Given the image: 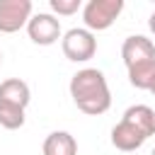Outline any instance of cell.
Segmentation results:
<instances>
[{
  "label": "cell",
  "mask_w": 155,
  "mask_h": 155,
  "mask_svg": "<svg viewBox=\"0 0 155 155\" xmlns=\"http://www.w3.org/2000/svg\"><path fill=\"white\" fill-rule=\"evenodd\" d=\"M70 97L80 111L90 116H99L111 107V92L107 78L97 68H82L70 80Z\"/></svg>",
  "instance_id": "6da1fadb"
},
{
  "label": "cell",
  "mask_w": 155,
  "mask_h": 155,
  "mask_svg": "<svg viewBox=\"0 0 155 155\" xmlns=\"http://www.w3.org/2000/svg\"><path fill=\"white\" fill-rule=\"evenodd\" d=\"M124 10V0H90L82 7V22L90 31L109 29Z\"/></svg>",
  "instance_id": "7a4b0ae2"
},
{
  "label": "cell",
  "mask_w": 155,
  "mask_h": 155,
  "mask_svg": "<svg viewBox=\"0 0 155 155\" xmlns=\"http://www.w3.org/2000/svg\"><path fill=\"white\" fill-rule=\"evenodd\" d=\"M61 46H63V53L68 61L73 63H85L90 61L94 53H97V39L90 29H82V27H75V29H68L61 39Z\"/></svg>",
  "instance_id": "3957f363"
},
{
  "label": "cell",
  "mask_w": 155,
  "mask_h": 155,
  "mask_svg": "<svg viewBox=\"0 0 155 155\" xmlns=\"http://www.w3.org/2000/svg\"><path fill=\"white\" fill-rule=\"evenodd\" d=\"M31 19V0H0V31L15 34Z\"/></svg>",
  "instance_id": "277c9868"
},
{
  "label": "cell",
  "mask_w": 155,
  "mask_h": 155,
  "mask_svg": "<svg viewBox=\"0 0 155 155\" xmlns=\"http://www.w3.org/2000/svg\"><path fill=\"white\" fill-rule=\"evenodd\" d=\"M27 34L34 44L51 46L61 39V22L48 12H36V15H31V19L27 24Z\"/></svg>",
  "instance_id": "5b68a950"
},
{
  "label": "cell",
  "mask_w": 155,
  "mask_h": 155,
  "mask_svg": "<svg viewBox=\"0 0 155 155\" xmlns=\"http://www.w3.org/2000/svg\"><path fill=\"white\" fill-rule=\"evenodd\" d=\"M121 58H124L126 68H133V65H140V63H150V61H155V44L148 36L133 34V36H128L124 41Z\"/></svg>",
  "instance_id": "8992f818"
},
{
  "label": "cell",
  "mask_w": 155,
  "mask_h": 155,
  "mask_svg": "<svg viewBox=\"0 0 155 155\" xmlns=\"http://www.w3.org/2000/svg\"><path fill=\"white\" fill-rule=\"evenodd\" d=\"M145 140H148V138H145L133 124H128V121H124V119L111 128V145H114L116 150L131 153V150H138Z\"/></svg>",
  "instance_id": "52a82bcc"
},
{
  "label": "cell",
  "mask_w": 155,
  "mask_h": 155,
  "mask_svg": "<svg viewBox=\"0 0 155 155\" xmlns=\"http://www.w3.org/2000/svg\"><path fill=\"white\" fill-rule=\"evenodd\" d=\"M31 99V92H29V85L19 78H10L5 82H0V102H7V104H15L19 109H27Z\"/></svg>",
  "instance_id": "ba28073f"
},
{
  "label": "cell",
  "mask_w": 155,
  "mask_h": 155,
  "mask_svg": "<svg viewBox=\"0 0 155 155\" xmlns=\"http://www.w3.org/2000/svg\"><path fill=\"white\" fill-rule=\"evenodd\" d=\"M124 121L133 124L145 138H150L155 133V111L148 104H133L124 111Z\"/></svg>",
  "instance_id": "9c48e42d"
},
{
  "label": "cell",
  "mask_w": 155,
  "mask_h": 155,
  "mask_svg": "<svg viewBox=\"0 0 155 155\" xmlns=\"http://www.w3.org/2000/svg\"><path fill=\"white\" fill-rule=\"evenodd\" d=\"M41 150H44V155H75L78 143L68 131H53L46 136Z\"/></svg>",
  "instance_id": "30bf717a"
},
{
  "label": "cell",
  "mask_w": 155,
  "mask_h": 155,
  "mask_svg": "<svg viewBox=\"0 0 155 155\" xmlns=\"http://www.w3.org/2000/svg\"><path fill=\"white\" fill-rule=\"evenodd\" d=\"M153 80H155V61L128 68V82H131L133 87H138V90H150V87H153Z\"/></svg>",
  "instance_id": "8fae6325"
},
{
  "label": "cell",
  "mask_w": 155,
  "mask_h": 155,
  "mask_svg": "<svg viewBox=\"0 0 155 155\" xmlns=\"http://www.w3.org/2000/svg\"><path fill=\"white\" fill-rule=\"evenodd\" d=\"M0 126L2 128H22L24 126V109L15 107V104H7V102H0Z\"/></svg>",
  "instance_id": "7c38bea8"
},
{
  "label": "cell",
  "mask_w": 155,
  "mask_h": 155,
  "mask_svg": "<svg viewBox=\"0 0 155 155\" xmlns=\"http://www.w3.org/2000/svg\"><path fill=\"white\" fill-rule=\"evenodd\" d=\"M51 5V10L56 12V15H63V17H68V15H75L78 10H80V0H51L48 2Z\"/></svg>",
  "instance_id": "4fadbf2b"
},
{
  "label": "cell",
  "mask_w": 155,
  "mask_h": 155,
  "mask_svg": "<svg viewBox=\"0 0 155 155\" xmlns=\"http://www.w3.org/2000/svg\"><path fill=\"white\" fill-rule=\"evenodd\" d=\"M148 27H150V31L155 34V12H153V15L148 17Z\"/></svg>",
  "instance_id": "5bb4252c"
},
{
  "label": "cell",
  "mask_w": 155,
  "mask_h": 155,
  "mask_svg": "<svg viewBox=\"0 0 155 155\" xmlns=\"http://www.w3.org/2000/svg\"><path fill=\"white\" fill-rule=\"evenodd\" d=\"M150 92H153V94H155V80H153V87H150Z\"/></svg>",
  "instance_id": "9a60e30c"
},
{
  "label": "cell",
  "mask_w": 155,
  "mask_h": 155,
  "mask_svg": "<svg viewBox=\"0 0 155 155\" xmlns=\"http://www.w3.org/2000/svg\"><path fill=\"white\" fill-rule=\"evenodd\" d=\"M0 63H2V51H0Z\"/></svg>",
  "instance_id": "2e32d148"
},
{
  "label": "cell",
  "mask_w": 155,
  "mask_h": 155,
  "mask_svg": "<svg viewBox=\"0 0 155 155\" xmlns=\"http://www.w3.org/2000/svg\"><path fill=\"white\" fill-rule=\"evenodd\" d=\"M153 155H155V150H153Z\"/></svg>",
  "instance_id": "e0dca14e"
}]
</instances>
